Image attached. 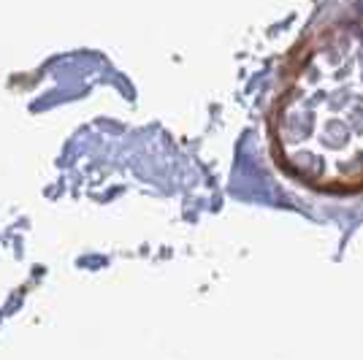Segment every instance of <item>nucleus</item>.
<instances>
[{
	"label": "nucleus",
	"mask_w": 363,
	"mask_h": 360,
	"mask_svg": "<svg viewBox=\"0 0 363 360\" xmlns=\"http://www.w3.org/2000/svg\"><path fill=\"white\" fill-rule=\"evenodd\" d=\"M272 147L318 190L363 187V19L331 25L301 49L274 103Z\"/></svg>",
	"instance_id": "1"
}]
</instances>
